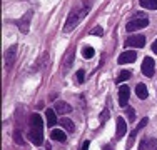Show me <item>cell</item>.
<instances>
[{"instance_id": "obj_21", "label": "cell", "mask_w": 157, "mask_h": 150, "mask_svg": "<svg viewBox=\"0 0 157 150\" xmlns=\"http://www.w3.org/2000/svg\"><path fill=\"white\" fill-rule=\"evenodd\" d=\"M127 117H129V122L136 120V110L132 107H127Z\"/></svg>"}, {"instance_id": "obj_26", "label": "cell", "mask_w": 157, "mask_h": 150, "mask_svg": "<svg viewBox=\"0 0 157 150\" xmlns=\"http://www.w3.org/2000/svg\"><path fill=\"white\" fill-rule=\"evenodd\" d=\"M152 52H154V54H157V39L154 40V43H152Z\"/></svg>"}, {"instance_id": "obj_16", "label": "cell", "mask_w": 157, "mask_h": 150, "mask_svg": "<svg viewBox=\"0 0 157 150\" xmlns=\"http://www.w3.org/2000/svg\"><path fill=\"white\" fill-rule=\"evenodd\" d=\"M45 117H47V123L50 127H54L55 123H57V117H55V112L52 110V108H48V110L45 112Z\"/></svg>"}, {"instance_id": "obj_4", "label": "cell", "mask_w": 157, "mask_h": 150, "mask_svg": "<svg viewBox=\"0 0 157 150\" xmlns=\"http://www.w3.org/2000/svg\"><path fill=\"white\" fill-rule=\"evenodd\" d=\"M129 97H130L129 87H127V85H121V87H119V105H121V107H124V108H127Z\"/></svg>"}, {"instance_id": "obj_7", "label": "cell", "mask_w": 157, "mask_h": 150, "mask_svg": "<svg viewBox=\"0 0 157 150\" xmlns=\"http://www.w3.org/2000/svg\"><path fill=\"white\" fill-rule=\"evenodd\" d=\"M15 55H17V45H12V47H9V50L5 52V63L7 67H12L13 60H15Z\"/></svg>"}, {"instance_id": "obj_28", "label": "cell", "mask_w": 157, "mask_h": 150, "mask_svg": "<svg viewBox=\"0 0 157 150\" xmlns=\"http://www.w3.org/2000/svg\"><path fill=\"white\" fill-rule=\"evenodd\" d=\"M102 150H114V148H112L110 145H104V147H102Z\"/></svg>"}, {"instance_id": "obj_8", "label": "cell", "mask_w": 157, "mask_h": 150, "mask_svg": "<svg viewBox=\"0 0 157 150\" xmlns=\"http://www.w3.org/2000/svg\"><path fill=\"white\" fill-rule=\"evenodd\" d=\"M44 132H40V130H30V133H29V138H30V142L33 145H42L44 142Z\"/></svg>"}, {"instance_id": "obj_10", "label": "cell", "mask_w": 157, "mask_h": 150, "mask_svg": "<svg viewBox=\"0 0 157 150\" xmlns=\"http://www.w3.org/2000/svg\"><path fill=\"white\" fill-rule=\"evenodd\" d=\"M125 132H127V123H125V120L122 117H119L117 118V135H115V137L122 138L125 135Z\"/></svg>"}, {"instance_id": "obj_22", "label": "cell", "mask_w": 157, "mask_h": 150, "mask_svg": "<svg viewBox=\"0 0 157 150\" xmlns=\"http://www.w3.org/2000/svg\"><path fill=\"white\" fill-rule=\"evenodd\" d=\"M77 82L78 84H84V80H85V72L84 70H77Z\"/></svg>"}, {"instance_id": "obj_23", "label": "cell", "mask_w": 157, "mask_h": 150, "mask_svg": "<svg viewBox=\"0 0 157 150\" xmlns=\"http://www.w3.org/2000/svg\"><path fill=\"white\" fill-rule=\"evenodd\" d=\"M102 33H104V30H102L100 25H97V27H94L90 30V35H102Z\"/></svg>"}, {"instance_id": "obj_18", "label": "cell", "mask_w": 157, "mask_h": 150, "mask_svg": "<svg viewBox=\"0 0 157 150\" xmlns=\"http://www.w3.org/2000/svg\"><path fill=\"white\" fill-rule=\"evenodd\" d=\"M95 54V50L90 47V45H87V47H84V50H82V55H84L85 58H92Z\"/></svg>"}, {"instance_id": "obj_17", "label": "cell", "mask_w": 157, "mask_h": 150, "mask_svg": "<svg viewBox=\"0 0 157 150\" xmlns=\"http://www.w3.org/2000/svg\"><path fill=\"white\" fill-rule=\"evenodd\" d=\"M130 75H132V72H129V70H122V72L117 75L115 82H117V84H121V82H124V80H129V78H130Z\"/></svg>"}, {"instance_id": "obj_5", "label": "cell", "mask_w": 157, "mask_h": 150, "mask_svg": "<svg viewBox=\"0 0 157 150\" xmlns=\"http://www.w3.org/2000/svg\"><path fill=\"white\" fill-rule=\"evenodd\" d=\"M154 69H155V62L151 57H145L144 62H142V73L145 77H152L154 75Z\"/></svg>"}, {"instance_id": "obj_20", "label": "cell", "mask_w": 157, "mask_h": 150, "mask_svg": "<svg viewBox=\"0 0 157 150\" xmlns=\"http://www.w3.org/2000/svg\"><path fill=\"white\" fill-rule=\"evenodd\" d=\"M137 132H139V129H134V130H132V133H130V137H129V142H127V148H132V145H134V138H136Z\"/></svg>"}, {"instance_id": "obj_12", "label": "cell", "mask_w": 157, "mask_h": 150, "mask_svg": "<svg viewBox=\"0 0 157 150\" xmlns=\"http://www.w3.org/2000/svg\"><path fill=\"white\" fill-rule=\"evenodd\" d=\"M136 93H137V97L142 100H145L149 97V92H147V87H145L144 84H137V87H136Z\"/></svg>"}, {"instance_id": "obj_15", "label": "cell", "mask_w": 157, "mask_h": 150, "mask_svg": "<svg viewBox=\"0 0 157 150\" xmlns=\"http://www.w3.org/2000/svg\"><path fill=\"white\" fill-rule=\"evenodd\" d=\"M140 7L149 10H157V0H140Z\"/></svg>"}, {"instance_id": "obj_11", "label": "cell", "mask_w": 157, "mask_h": 150, "mask_svg": "<svg viewBox=\"0 0 157 150\" xmlns=\"http://www.w3.org/2000/svg\"><path fill=\"white\" fill-rule=\"evenodd\" d=\"M55 110H57L59 114H70V112H72V107L67 102L59 100V102H55Z\"/></svg>"}, {"instance_id": "obj_1", "label": "cell", "mask_w": 157, "mask_h": 150, "mask_svg": "<svg viewBox=\"0 0 157 150\" xmlns=\"http://www.w3.org/2000/svg\"><path fill=\"white\" fill-rule=\"evenodd\" d=\"M90 10V3L87 5V0H85V5H84V9H74L72 12L69 13V17H67V22H65V25H63V32H70L72 28H75L77 27V24L80 22V18L84 17L85 13Z\"/></svg>"}, {"instance_id": "obj_19", "label": "cell", "mask_w": 157, "mask_h": 150, "mask_svg": "<svg viewBox=\"0 0 157 150\" xmlns=\"http://www.w3.org/2000/svg\"><path fill=\"white\" fill-rule=\"evenodd\" d=\"M13 142L17 145H24V137H22L20 130H13Z\"/></svg>"}, {"instance_id": "obj_24", "label": "cell", "mask_w": 157, "mask_h": 150, "mask_svg": "<svg viewBox=\"0 0 157 150\" xmlns=\"http://www.w3.org/2000/svg\"><path fill=\"white\" fill-rule=\"evenodd\" d=\"M107 118H109V108H104L102 114H100V122L105 123V120H107Z\"/></svg>"}, {"instance_id": "obj_13", "label": "cell", "mask_w": 157, "mask_h": 150, "mask_svg": "<svg viewBox=\"0 0 157 150\" xmlns=\"http://www.w3.org/2000/svg\"><path fill=\"white\" fill-rule=\"evenodd\" d=\"M50 137L54 138V140H57V142H65L67 135H65V132H62L60 129H54L52 133H50Z\"/></svg>"}, {"instance_id": "obj_3", "label": "cell", "mask_w": 157, "mask_h": 150, "mask_svg": "<svg viewBox=\"0 0 157 150\" xmlns=\"http://www.w3.org/2000/svg\"><path fill=\"white\" fill-rule=\"evenodd\" d=\"M145 45V37L144 35H130L125 40V47H134V48H142Z\"/></svg>"}, {"instance_id": "obj_14", "label": "cell", "mask_w": 157, "mask_h": 150, "mask_svg": "<svg viewBox=\"0 0 157 150\" xmlns=\"http://www.w3.org/2000/svg\"><path fill=\"white\" fill-rule=\"evenodd\" d=\"M60 125L67 130V132H74V130H75V125H74V122H72L70 118H67V117H62V118H60Z\"/></svg>"}, {"instance_id": "obj_9", "label": "cell", "mask_w": 157, "mask_h": 150, "mask_svg": "<svg viewBox=\"0 0 157 150\" xmlns=\"http://www.w3.org/2000/svg\"><path fill=\"white\" fill-rule=\"evenodd\" d=\"M30 17H32V10H29L27 15H25L24 18H20V20L17 22V25L20 27V30H22L24 33H25V32H29V24H30L29 20H30Z\"/></svg>"}, {"instance_id": "obj_25", "label": "cell", "mask_w": 157, "mask_h": 150, "mask_svg": "<svg viewBox=\"0 0 157 150\" xmlns=\"http://www.w3.org/2000/svg\"><path fill=\"white\" fill-rule=\"evenodd\" d=\"M147 122H149V118H142L140 122H139V125H137V129H139V130H140V129H144V127L147 125Z\"/></svg>"}, {"instance_id": "obj_6", "label": "cell", "mask_w": 157, "mask_h": 150, "mask_svg": "<svg viewBox=\"0 0 157 150\" xmlns=\"http://www.w3.org/2000/svg\"><path fill=\"white\" fill-rule=\"evenodd\" d=\"M136 58H137V54L134 50H125V52H122V54L119 55L117 63H121V65H124V63H132Z\"/></svg>"}, {"instance_id": "obj_27", "label": "cell", "mask_w": 157, "mask_h": 150, "mask_svg": "<svg viewBox=\"0 0 157 150\" xmlns=\"http://www.w3.org/2000/svg\"><path fill=\"white\" fill-rule=\"evenodd\" d=\"M82 150H89V140L84 142V147H82Z\"/></svg>"}, {"instance_id": "obj_2", "label": "cell", "mask_w": 157, "mask_h": 150, "mask_svg": "<svg viewBox=\"0 0 157 150\" xmlns=\"http://www.w3.org/2000/svg\"><path fill=\"white\" fill-rule=\"evenodd\" d=\"M149 25V18L142 13H136L129 22H127L125 28L127 32H136V30H140V28H145Z\"/></svg>"}]
</instances>
